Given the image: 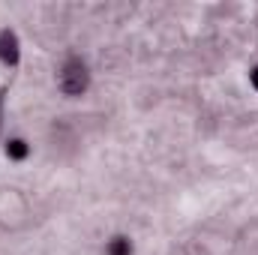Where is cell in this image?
Masks as SVG:
<instances>
[{"label":"cell","instance_id":"cell-1","mask_svg":"<svg viewBox=\"0 0 258 255\" xmlns=\"http://www.w3.org/2000/svg\"><path fill=\"white\" fill-rule=\"evenodd\" d=\"M90 84V72H87V63L78 57V54H69L60 66V75H57V87L66 96H81Z\"/></svg>","mask_w":258,"mask_h":255},{"label":"cell","instance_id":"cell-2","mask_svg":"<svg viewBox=\"0 0 258 255\" xmlns=\"http://www.w3.org/2000/svg\"><path fill=\"white\" fill-rule=\"evenodd\" d=\"M18 57H21V51H18V36H15L12 30H0V63L15 66Z\"/></svg>","mask_w":258,"mask_h":255},{"label":"cell","instance_id":"cell-3","mask_svg":"<svg viewBox=\"0 0 258 255\" xmlns=\"http://www.w3.org/2000/svg\"><path fill=\"white\" fill-rule=\"evenodd\" d=\"M27 153H30V144H27L24 138H9V141H6V156H9L12 162L27 159Z\"/></svg>","mask_w":258,"mask_h":255},{"label":"cell","instance_id":"cell-4","mask_svg":"<svg viewBox=\"0 0 258 255\" xmlns=\"http://www.w3.org/2000/svg\"><path fill=\"white\" fill-rule=\"evenodd\" d=\"M105 255H132V240L123 237V234L111 237V240H108V246H105Z\"/></svg>","mask_w":258,"mask_h":255},{"label":"cell","instance_id":"cell-5","mask_svg":"<svg viewBox=\"0 0 258 255\" xmlns=\"http://www.w3.org/2000/svg\"><path fill=\"white\" fill-rule=\"evenodd\" d=\"M249 81H252V87H255V90H258V66H255V69H252V72H249Z\"/></svg>","mask_w":258,"mask_h":255},{"label":"cell","instance_id":"cell-6","mask_svg":"<svg viewBox=\"0 0 258 255\" xmlns=\"http://www.w3.org/2000/svg\"><path fill=\"white\" fill-rule=\"evenodd\" d=\"M3 96H6V90H0V123H3Z\"/></svg>","mask_w":258,"mask_h":255}]
</instances>
